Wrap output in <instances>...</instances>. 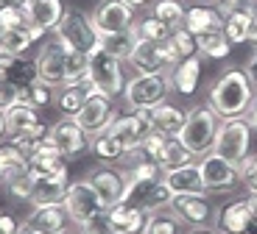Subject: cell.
<instances>
[{
	"label": "cell",
	"instance_id": "4316f807",
	"mask_svg": "<svg viewBox=\"0 0 257 234\" xmlns=\"http://www.w3.org/2000/svg\"><path fill=\"white\" fill-rule=\"evenodd\" d=\"M168 76H171V84H174V89L179 92V95H193L196 87H199V81H201V59H199V53L176 62L174 67L168 70Z\"/></svg>",
	"mask_w": 257,
	"mask_h": 234
},
{
	"label": "cell",
	"instance_id": "c3c4849f",
	"mask_svg": "<svg viewBox=\"0 0 257 234\" xmlns=\"http://www.w3.org/2000/svg\"><path fill=\"white\" fill-rule=\"evenodd\" d=\"M246 123L257 131V92L251 95V103H249V109H246Z\"/></svg>",
	"mask_w": 257,
	"mask_h": 234
},
{
	"label": "cell",
	"instance_id": "b9f144b4",
	"mask_svg": "<svg viewBox=\"0 0 257 234\" xmlns=\"http://www.w3.org/2000/svg\"><path fill=\"white\" fill-rule=\"evenodd\" d=\"M171 42H174V48H176V53H179V59H187V56H196V53H199L196 37H193L187 28H176V31L171 34Z\"/></svg>",
	"mask_w": 257,
	"mask_h": 234
},
{
	"label": "cell",
	"instance_id": "e0dca14e",
	"mask_svg": "<svg viewBox=\"0 0 257 234\" xmlns=\"http://www.w3.org/2000/svg\"><path fill=\"white\" fill-rule=\"evenodd\" d=\"M87 181L95 187L98 198H101L103 209H112L117 203H123L128 190V173L126 170H112V167H98L87 176Z\"/></svg>",
	"mask_w": 257,
	"mask_h": 234
},
{
	"label": "cell",
	"instance_id": "83f0119b",
	"mask_svg": "<svg viewBox=\"0 0 257 234\" xmlns=\"http://www.w3.org/2000/svg\"><path fill=\"white\" fill-rule=\"evenodd\" d=\"M148 117H151V128L157 134H165V137H179L182 126H185L187 112H182L174 103H160V106L148 109Z\"/></svg>",
	"mask_w": 257,
	"mask_h": 234
},
{
	"label": "cell",
	"instance_id": "11a10c76",
	"mask_svg": "<svg viewBox=\"0 0 257 234\" xmlns=\"http://www.w3.org/2000/svg\"><path fill=\"white\" fill-rule=\"evenodd\" d=\"M3 134H6V114L0 112V137H3Z\"/></svg>",
	"mask_w": 257,
	"mask_h": 234
},
{
	"label": "cell",
	"instance_id": "4dcf8cb0",
	"mask_svg": "<svg viewBox=\"0 0 257 234\" xmlns=\"http://www.w3.org/2000/svg\"><path fill=\"white\" fill-rule=\"evenodd\" d=\"M28 173V156L20 151L14 142L9 145H0V181L12 184L14 178L26 176Z\"/></svg>",
	"mask_w": 257,
	"mask_h": 234
},
{
	"label": "cell",
	"instance_id": "7402d4cb",
	"mask_svg": "<svg viewBox=\"0 0 257 234\" xmlns=\"http://www.w3.org/2000/svg\"><path fill=\"white\" fill-rule=\"evenodd\" d=\"M251 228V212H249V198L246 201H232L224 203L215 215V231L218 234H243Z\"/></svg>",
	"mask_w": 257,
	"mask_h": 234
},
{
	"label": "cell",
	"instance_id": "f546056e",
	"mask_svg": "<svg viewBox=\"0 0 257 234\" xmlns=\"http://www.w3.org/2000/svg\"><path fill=\"white\" fill-rule=\"evenodd\" d=\"M224 26V17L218 14L215 6H190L185 12V28L199 37V34H207V31H215V28Z\"/></svg>",
	"mask_w": 257,
	"mask_h": 234
},
{
	"label": "cell",
	"instance_id": "f5cc1de1",
	"mask_svg": "<svg viewBox=\"0 0 257 234\" xmlns=\"http://www.w3.org/2000/svg\"><path fill=\"white\" fill-rule=\"evenodd\" d=\"M215 3H229V6H246L249 0H215Z\"/></svg>",
	"mask_w": 257,
	"mask_h": 234
},
{
	"label": "cell",
	"instance_id": "f907efd6",
	"mask_svg": "<svg viewBox=\"0 0 257 234\" xmlns=\"http://www.w3.org/2000/svg\"><path fill=\"white\" fill-rule=\"evenodd\" d=\"M249 212H251V220H257V195L249 198Z\"/></svg>",
	"mask_w": 257,
	"mask_h": 234
},
{
	"label": "cell",
	"instance_id": "db71d44e",
	"mask_svg": "<svg viewBox=\"0 0 257 234\" xmlns=\"http://www.w3.org/2000/svg\"><path fill=\"white\" fill-rule=\"evenodd\" d=\"M3 6H23V0H0V9Z\"/></svg>",
	"mask_w": 257,
	"mask_h": 234
},
{
	"label": "cell",
	"instance_id": "e7e4bbea",
	"mask_svg": "<svg viewBox=\"0 0 257 234\" xmlns=\"http://www.w3.org/2000/svg\"><path fill=\"white\" fill-rule=\"evenodd\" d=\"M112 234H117V231H112Z\"/></svg>",
	"mask_w": 257,
	"mask_h": 234
},
{
	"label": "cell",
	"instance_id": "be15d7a7",
	"mask_svg": "<svg viewBox=\"0 0 257 234\" xmlns=\"http://www.w3.org/2000/svg\"><path fill=\"white\" fill-rule=\"evenodd\" d=\"M243 234H251V231H243Z\"/></svg>",
	"mask_w": 257,
	"mask_h": 234
},
{
	"label": "cell",
	"instance_id": "4fadbf2b",
	"mask_svg": "<svg viewBox=\"0 0 257 234\" xmlns=\"http://www.w3.org/2000/svg\"><path fill=\"white\" fill-rule=\"evenodd\" d=\"M34 62H37V76L42 84L53 89L64 87V81H67V48L59 39L42 45Z\"/></svg>",
	"mask_w": 257,
	"mask_h": 234
},
{
	"label": "cell",
	"instance_id": "603a6c76",
	"mask_svg": "<svg viewBox=\"0 0 257 234\" xmlns=\"http://www.w3.org/2000/svg\"><path fill=\"white\" fill-rule=\"evenodd\" d=\"M23 12L31 20L34 26H39L42 31H56V26L64 17V3L62 0H23Z\"/></svg>",
	"mask_w": 257,
	"mask_h": 234
},
{
	"label": "cell",
	"instance_id": "d590c367",
	"mask_svg": "<svg viewBox=\"0 0 257 234\" xmlns=\"http://www.w3.org/2000/svg\"><path fill=\"white\" fill-rule=\"evenodd\" d=\"M185 12L187 9L182 6V0H154V6H151V14L160 23H165L171 31L185 28Z\"/></svg>",
	"mask_w": 257,
	"mask_h": 234
},
{
	"label": "cell",
	"instance_id": "94428289",
	"mask_svg": "<svg viewBox=\"0 0 257 234\" xmlns=\"http://www.w3.org/2000/svg\"><path fill=\"white\" fill-rule=\"evenodd\" d=\"M251 234H257V220H251V228H249Z\"/></svg>",
	"mask_w": 257,
	"mask_h": 234
},
{
	"label": "cell",
	"instance_id": "1f68e13d",
	"mask_svg": "<svg viewBox=\"0 0 257 234\" xmlns=\"http://www.w3.org/2000/svg\"><path fill=\"white\" fill-rule=\"evenodd\" d=\"M193 153L190 148L182 142L179 137H165V145H162V153H160V167L162 170H171V167H182V165H190L193 162Z\"/></svg>",
	"mask_w": 257,
	"mask_h": 234
},
{
	"label": "cell",
	"instance_id": "f6af8a7d",
	"mask_svg": "<svg viewBox=\"0 0 257 234\" xmlns=\"http://www.w3.org/2000/svg\"><path fill=\"white\" fill-rule=\"evenodd\" d=\"M162 145H165V134H157V131H151L146 139H143V145H140V153L143 156H148V159H160V153H162Z\"/></svg>",
	"mask_w": 257,
	"mask_h": 234
},
{
	"label": "cell",
	"instance_id": "74e56055",
	"mask_svg": "<svg viewBox=\"0 0 257 234\" xmlns=\"http://www.w3.org/2000/svg\"><path fill=\"white\" fill-rule=\"evenodd\" d=\"M126 173H128V181H157V178H162L165 170L160 167V162H154V159H148V156H140L137 162L128 165Z\"/></svg>",
	"mask_w": 257,
	"mask_h": 234
},
{
	"label": "cell",
	"instance_id": "5bb4252c",
	"mask_svg": "<svg viewBox=\"0 0 257 234\" xmlns=\"http://www.w3.org/2000/svg\"><path fill=\"white\" fill-rule=\"evenodd\" d=\"M123 201L140 206L146 215H154V212H162V209L171 206L174 192L168 190V184L162 178H157V181H128V190Z\"/></svg>",
	"mask_w": 257,
	"mask_h": 234
},
{
	"label": "cell",
	"instance_id": "44dd1931",
	"mask_svg": "<svg viewBox=\"0 0 257 234\" xmlns=\"http://www.w3.org/2000/svg\"><path fill=\"white\" fill-rule=\"evenodd\" d=\"M168 209L190 228L207 226L210 217H212V209H210V203H207V195H174V201H171Z\"/></svg>",
	"mask_w": 257,
	"mask_h": 234
},
{
	"label": "cell",
	"instance_id": "e575fe53",
	"mask_svg": "<svg viewBox=\"0 0 257 234\" xmlns=\"http://www.w3.org/2000/svg\"><path fill=\"white\" fill-rule=\"evenodd\" d=\"M196 45H199L201 56H210V59H226V56H229V48H232V42L226 39L224 28L199 34V37H196Z\"/></svg>",
	"mask_w": 257,
	"mask_h": 234
},
{
	"label": "cell",
	"instance_id": "7c38bea8",
	"mask_svg": "<svg viewBox=\"0 0 257 234\" xmlns=\"http://www.w3.org/2000/svg\"><path fill=\"white\" fill-rule=\"evenodd\" d=\"M48 139H51V145L62 153L67 162L70 159H78L84 151H90V134L84 131L73 117H62L59 123H53L51 131H48Z\"/></svg>",
	"mask_w": 257,
	"mask_h": 234
},
{
	"label": "cell",
	"instance_id": "ab89813d",
	"mask_svg": "<svg viewBox=\"0 0 257 234\" xmlns=\"http://www.w3.org/2000/svg\"><path fill=\"white\" fill-rule=\"evenodd\" d=\"M51 101H56V92H53V87H48V84H42V81H34L31 87H26L20 92V103H28V106H34V109L48 106Z\"/></svg>",
	"mask_w": 257,
	"mask_h": 234
},
{
	"label": "cell",
	"instance_id": "ba28073f",
	"mask_svg": "<svg viewBox=\"0 0 257 234\" xmlns=\"http://www.w3.org/2000/svg\"><path fill=\"white\" fill-rule=\"evenodd\" d=\"M212 151L218 156L229 159L232 165H243L246 156L251 151V126L246 117H235V120H221L218 134H215V145Z\"/></svg>",
	"mask_w": 257,
	"mask_h": 234
},
{
	"label": "cell",
	"instance_id": "9f6ffc18",
	"mask_svg": "<svg viewBox=\"0 0 257 234\" xmlns=\"http://www.w3.org/2000/svg\"><path fill=\"white\" fill-rule=\"evenodd\" d=\"M126 3H128V6H135V9H140V6H146L148 0H126Z\"/></svg>",
	"mask_w": 257,
	"mask_h": 234
},
{
	"label": "cell",
	"instance_id": "8fae6325",
	"mask_svg": "<svg viewBox=\"0 0 257 234\" xmlns=\"http://www.w3.org/2000/svg\"><path fill=\"white\" fill-rule=\"evenodd\" d=\"M199 170H201V178H204L207 192H226L240 184V167L232 165L229 159L218 156L215 151L199 156Z\"/></svg>",
	"mask_w": 257,
	"mask_h": 234
},
{
	"label": "cell",
	"instance_id": "2e32d148",
	"mask_svg": "<svg viewBox=\"0 0 257 234\" xmlns=\"http://www.w3.org/2000/svg\"><path fill=\"white\" fill-rule=\"evenodd\" d=\"M73 120H76L84 131L90 134V137L101 134L103 128L115 120V112H112V98L101 95V92H90V95H87V101H84V106L73 114Z\"/></svg>",
	"mask_w": 257,
	"mask_h": 234
},
{
	"label": "cell",
	"instance_id": "277c9868",
	"mask_svg": "<svg viewBox=\"0 0 257 234\" xmlns=\"http://www.w3.org/2000/svg\"><path fill=\"white\" fill-rule=\"evenodd\" d=\"M221 117L215 114V109L210 103H199V106L187 109L185 126L179 131V139L190 148L193 156H204L215 145V134H218Z\"/></svg>",
	"mask_w": 257,
	"mask_h": 234
},
{
	"label": "cell",
	"instance_id": "6da1fadb",
	"mask_svg": "<svg viewBox=\"0 0 257 234\" xmlns=\"http://www.w3.org/2000/svg\"><path fill=\"white\" fill-rule=\"evenodd\" d=\"M251 78L246 70L229 67L224 70L210 89V106L215 109L221 120H235V117H246V109L251 103Z\"/></svg>",
	"mask_w": 257,
	"mask_h": 234
},
{
	"label": "cell",
	"instance_id": "7bdbcfd3",
	"mask_svg": "<svg viewBox=\"0 0 257 234\" xmlns=\"http://www.w3.org/2000/svg\"><path fill=\"white\" fill-rule=\"evenodd\" d=\"M20 92L23 89L14 87L12 81H6V78H0V112L6 114L9 109H14L20 103Z\"/></svg>",
	"mask_w": 257,
	"mask_h": 234
},
{
	"label": "cell",
	"instance_id": "6125c7cd",
	"mask_svg": "<svg viewBox=\"0 0 257 234\" xmlns=\"http://www.w3.org/2000/svg\"><path fill=\"white\" fill-rule=\"evenodd\" d=\"M56 234H67V228H64V231H56Z\"/></svg>",
	"mask_w": 257,
	"mask_h": 234
},
{
	"label": "cell",
	"instance_id": "8992f818",
	"mask_svg": "<svg viewBox=\"0 0 257 234\" xmlns=\"http://www.w3.org/2000/svg\"><path fill=\"white\" fill-rule=\"evenodd\" d=\"M171 89H174V84H171L168 73H146V76L135 73L126 81L123 101H126L128 109H154L168 101Z\"/></svg>",
	"mask_w": 257,
	"mask_h": 234
},
{
	"label": "cell",
	"instance_id": "680465c9",
	"mask_svg": "<svg viewBox=\"0 0 257 234\" xmlns=\"http://www.w3.org/2000/svg\"><path fill=\"white\" fill-rule=\"evenodd\" d=\"M17 234H37V231H31V228H28V226H23V228H20Z\"/></svg>",
	"mask_w": 257,
	"mask_h": 234
},
{
	"label": "cell",
	"instance_id": "91938a15",
	"mask_svg": "<svg viewBox=\"0 0 257 234\" xmlns=\"http://www.w3.org/2000/svg\"><path fill=\"white\" fill-rule=\"evenodd\" d=\"M251 42L257 45V23H254V31H251Z\"/></svg>",
	"mask_w": 257,
	"mask_h": 234
},
{
	"label": "cell",
	"instance_id": "7dc6e473",
	"mask_svg": "<svg viewBox=\"0 0 257 234\" xmlns=\"http://www.w3.org/2000/svg\"><path fill=\"white\" fill-rule=\"evenodd\" d=\"M20 228H23V226H20L12 215H6V212L0 215V234H17Z\"/></svg>",
	"mask_w": 257,
	"mask_h": 234
},
{
	"label": "cell",
	"instance_id": "bcb514c9",
	"mask_svg": "<svg viewBox=\"0 0 257 234\" xmlns=\"http://www.w3.org/2000/svg\"><path fill=\"white\" fill-rule=\"evenodd\" d=\"M78 234H112L109 228V220H106V215L95 217V220L84 223V226H78Z\"/></svg>",
	"mask_w": 257,
	"mask_h": 234
},
{
	"label": "cell",
	"instance_id": "9c48e42d",
	"mask_svg": "<svg viewBox=\"0 0 257 234\" xmlns=\"http://www.w3.org/2000/svg\"><path fill=\"white\" fill-rule=\"evenodd\" d=\"M64 209H67V217H70L73 226H84V223L95 220V217L106 215L101 198H98L95 187H92L87 178L81 181H70L67 187V195H64Z\"/></svg>",
	"mask_w": 257,
	"mask_h": 234
},
{
	"label": "cell",
	"instance_id": "816d5d0a",
	"mask_svg": "<svg viewBox=\"0 0 257 234\" xmlns=\"http://www.w3.org/2000/svg\"><path fill=\"white\" fill-rule=\"evenodd\" d=\"M187 234H218V231H212V228H207V226H196V228H190Z\"/></svg>",
	"mask_w": 257,
	"mask_h": 234
},
{
	"label": "cell",
	"instance_id": "f35d334b",
	"mask_svg": "<svg viewBox=\"0 0 257 234\" xmlns=\"http://www.w3.org/2000/svg\"><path fill=\"white\" fill-rule=\"evenodd\" d=\"M135 31H137V37H140V39H151V42H165V39L174 34L171 28L165 26V23H160L154 14H148V17L137 20Z\"/></svg>",
	"mask_w": 257,
	"mask_h": 234
},
{
	"label": "cell",
	"instance_id": "6f0895ef",
	"mask_svg": "<svg viewBox=\"0 0 257 234\" xmlns=\"http://www.w3.org/2000/svg\"><path fill=\"white\" fill-rule=\"evenodd\" d=\"M249 9H251V17H254V23H257V0H249Z\"/></svg>",
	"mask_w": 257,
	"mask_h": 234
},
{
	"label": "cell",
	"instance_id": "9a60e30c",
	"mask_svg": "<svg viewBox=\"0 0 257 234\" xmlns=\"http://www.w3.org/2000/svg\"><path fill=\"white\" fill-rule=\"evenodd\" d=\"M92 23L101 31V37L123 34L135 26V6H128L126 0H101V6L92 14Z\"/></svg>",
	"mask_w": 257,
	"mask_h": 234
},
{
	"label": "cell",
	"instance_id": "d6986e66",
	"mask_svg": "<svg viewBox=\"0 0 257 234\" xmlns=\"http://www.w3.org/2000/svg\"><path fill=\"white\" fill-rule=\"evenodd\" d=\"M162 181L168 184V190L174 195H207L204 178H201L199 165H182V167H171L162 173Z\"/></svg>",
	"mask_w": 257,
	"mask_h": 234
},
{
	"label": "cell",
	"instance_id": "30bf717a",
	"mask_svg": "<svg viewBox=\"0 0 257 234\" xmlns=\"http://www.w3.org/2000/svg\"><path fill=\"white\" fill-rule=\"evenodd\" d=\"M106 131L126 148L128 153H135L143 145V139L154 131L151 128V117H148V109H132L128 114H120L106 126Z\"/></svg>",
	"mask_w": 257,
	"mask_h": 234
},
{
	"label": "cell",
	"instance_id": "3957f363",
	"mask_svg": "<svg viewBox=\"0 0 257 234\" xmlns=\"http://www.w3.org/2000/svg\"><path fill=\"white\" fill-rule=\"evenodd\" d=\"M45 37V31L34 26L26 17L23 6H3L0 9V48L6 53L23 56L34 42Z\"/></svg>",
	"mask_w": 257,
	"mask_h": 234
},
{
	"label": "cell",
	"instance_id": "03108f58",
	"mask_svg": "<svg viewBox=\"0 0 257 234\" xmlns=\"http://www.w3.org/2000/svg\"><path fill=\"white\" fill-rule=\"evenodd\" d=\"M0 51H3V48H0Z\"/></svg>",
	"mask_w": 257,
	"mask_h": 234
},
{
	"label": "cell",
	"instance_id": "484cf974",
	"mask_svg": "<svg viewBox=\"0 0 257 234\" xmlns=\"http://www.w3.org/2000/svg\"><path fill=\"white\" fill-rule=\"evenodd\" d=\"M28 170L31 176H56L67 170V159L51 145V139H45L42 145H37L28 153Z\"/></svg>",
	"mask_w": 257,
	"mask_h": 234
},
{
	"label": "cell",
	"instance_id": "836d02e7",
	"mask_svg": "<svg viewBox=\"0 0 257 234\" xmlns=\"http://www.w3.org/2000/svg\"><path fill=\"white\" fill-rule=\"evenodd\" d=\"M90 151L95 153L101 162H123V159H128V151L117 142L115 137H112L106 128H103L101 134H95L90 142Z\"/></svg>",
	"mask_w": 257,
	"mask_h": 234
},
{
	"label": "cell",
	"instance_id": "cb8c5ba5",
	"mask_svg": "<svg viewBox=\"0 0 257 234\" xmlns=\"http://www.w3.org/2000/svg\"><path fill=\"white\" fill-rule=\"evenodd\" d=\"M0 78H6L14 87L26 89V87H31L34 81H39L37 62H28V59H23V56L0 51Z\"/></svg>",
	"mask_w": 257,
	"mask_h": 234
},
{
	"label": "cell",
	"instance_id": "5b68a950",
	"mask_svg": "<svg viewBox=\"0 0 257 234\" xmlns=\"http://www.w3.org/2000/svg\"><path fill=\"white\" fill-rule=\"evenodd\" d=\"M87 87L90 92H101L106 98H117L126 89V78H123V59L109 53L106 48L95 51L90 56V70H87Z\"/></svg>",
	"mask_w": 257,
	"mask_h": 234
},
{
	"label": "cell",
	"instance_id": "60d3db41",
	"mask_svg": "<svg viewBox=\"0 0 257 234\" xmlns=\"http://www.w3.org/2000/svg\"><path fill=\"white\" fill-rule=\"evenodd\" d=\"M135 42H137V31H135V26L128 28V31H123V34H112V37H103V48H106L109 53H115L117 59H123V62L128 59V53H132Z\"/></svg>",
	"mask_w": 257,
	"mask_h": 234
},
{
	"label": "cell",
	"instance_id": "52a82bcc",
	"mask_svg": "<svg viewBox=\"0 0 257 234\" xmlns=\"http://www.w3.org/2000/svg\"><path fill=\"white\" fill-rule=\"evenodd\" d=\"M126 62L135 73L146 76V73H165V70H171L176 62H182V59H179V53H176L171 37H168L165 42H151V39L137 37V42H135V48H132Z\"/></svg>",
	"mask_w": 257,
	"mask_h": 234
},
{
	"label": "cell",
	"instance_id": "8d00e7d4",
	"mask_svg": "<svg viewBox=\"0 0 257 234\" xmlns=\"http://www.w3.org/2000/svg\"><path fill=\"white\" fill-rule=\"evenodd\" d=\"M143 234H185V223H182L171 209H162V212L148 215Z\"/></svg>",
	"mask_w": 257,
	"mask_h": 234
},
{
	"label": "cell",
	"instance_id": "681fc988",
	"mask_svg": "<svg viewBox=\"0 0 257 234\" xmlns=\"http://www.w3.org/2000/svg\"><path fill=\"white\" fill-rule=\"evenodd\" d=\"M246 73H249L251 84H254V87H257V45H254V51H251L249 62H246Z\"/></svg>",
	"mask_w": 257,
	"mask_h": 234
},
{
	"label": "cell",
	"instance_id": "d4e9b609",
	"mask_svg": "<svg viewBox=\"0 0 257 234\" xmlns=\"http://www.w3.org/2000/svg\"><path fill=\"white\" fill-rule=\"evenodd\" d=\"M106 220H109V228L117 234H143L148 215L140 206L123 201V203H117V206L106 209Z\"/></svg>",
	"mask_w": 257,
	"mask_h": 234
},
{
	"label": "cell",
	"instance_id": "7a4b0ae2",
	"mask_svg": "<svg viewBox=\"0 0 257 234\" xmlns=\"http://www.w3.org/2000/svg\"><path fill=\"white\" fill-rule=\"evenodd\" d=\"M53 34L67 51L84 53V56H92L95 51L103 48V37L92 23V14H84L78 9H67Z\"/></svg>",
	"mask_w": 257,
	"mask_h": 234
},
{
	"label": "cell",
	"instance_id": "ffe728a7",
	"mask_svg": "<svg viewBox=\"0 0 257 234\" xmlns=\"http://www.w3.org/2000/svg\"><path fill=\"white\" fill-rule=\"evenodd\" d=\"M31 231L37 234H56V231H64L70 226V217H67V209L64 203H53V206H31L26 223Z\"/></svg>",
	"mask_w": 257,
	"mask_h": 234
},
{
	"label": "cell",
	"instance_id": "f1b7e54d",
	"mask_svg": "<svg viewBox=\"0 0 257 234\" xmlns=\"http://www.w3.org/2000/svg\"><path fill=\"white\" fill-rule=\"evenodd\" d=\"M224 34L232 45H243V42H251V31H254V17H251V9L249 3L246 6H238L232 9L229 14L224 17Z\"/></svg>",
	"mask_w": 257,
	"mask_h": 234
},
{
	"label": "cell",
	"instance_id": "d6a6232c",
	"mask_svg": "<svg viewBox=\"0 0 257 234\" xmlns=\"http://www.w3.org/2000/svg\"><path fill=\"white\" fill-rule=\"evenodd\" d=\"M87 95H90V87H87V84H64V87H59V95H56L59 112H62L64 117H73V114L84 106Z\"/></svg>",
	"mask_w": 257,
	"mask_h": 234
},
{
	"label": "cell",
	"instance_id": "ee69618b",
	"mask_svg": "<svg viewBox=\"0 0 257 234\" xmlns=\"http://www.w3.org/2000/svg\"><path fill=\"white\" fill-rule=\"evenodd\" d=\"M240 184H246V190L257 195V156H246L240 165Z\"/></svg>",
	"mask_w": 257,
	"mask_h": 234
},
{
	"label": "cell",
	"instance_id": "ac0fdd59",
	"mask_svg": "<svg viewBox=\"0 0 257 234\" xmlns=\"http://www.w3.org/2000/svg\"><path fill=\"white\" fill-rule=\"evenodd\" d=\"M67 170L56 173V176H31V192H28V203L31 206H53V203H64L67 195Z\"/></svg>",
	"mask_w": 257,
	"mask_h": 234
}]
</instances>
